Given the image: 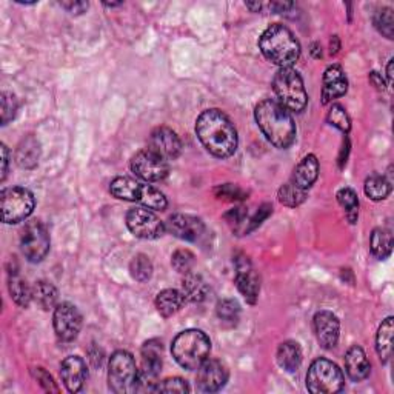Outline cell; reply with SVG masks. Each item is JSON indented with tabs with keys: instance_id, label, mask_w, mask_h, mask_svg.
Instances as JSON below:
<instances>
[{
	"instance_id": "23",
	"label": "cell",
	"mask_w": 394,
	"mask_h": 394,
	"mask_svg": "<svg viewBox=\"0 0 394 394\" xmlns=\"http://www.w3.org/2000/svg\"><path fill=\"white\" fill-rule=\"evenodd\" d=\"M319 176V161L314 154L305 156L303 159L299 162V165L294 168V173L291 176V182L296 187L301 190L308 191L314 182L318 180Z\"/></svg>"
},
{
	"instance_id": "19",
	"label": "cell",
	"mask_w": 394,
	"mask_h": 394,
	"mask_svg": "<svg viewBox=\"0 0 394 394\" xmlns=\"http://www.w3.org/2000/svg\"><path fill=\"white\" fill-rule=\"evenodd\" d=\"M314 332L322 348L331 349L339 342L340 322L331 311H319L314 316Z\"/></svg>"
},
{
	"instance_id": "20",
	"label": "cell",
	"mask_w": 394,
	"mask_h": 394,
	"mask_svg": "<svg viewBox=\"0 0 394 394\" xmlns=\"http://www.w3.org/2000/svg\"><path fill=\"white\" fill-rule=\"evenodd\" d=\"M86 364L82 357L69 356L60 365V378L69 393H79L86 381Z\"/></svg>"
},
{
	"instance_id": "9",
	"label": "cell",
	"mask_w": 394,
	"mask_h": 394,
	"mask_svg": "<svg viewBox=\"0 0 394 394\" xmlns=\"http://www.w3.org/2000/svg\"><path fill=\"white\" fill-rule=\"evenodd\" d=\"M36 207L31 191L22 187L5 188L0 195V209L5 224H19L28 219Z\"/></svg>"
},
{
	"instance_id": "50",
	"label": "cell",
	"mask_w": 394,
	"mask_h": 394,
	"mask_svg": "<svg viewBox=\"0 0 394 394\" xmlns=\"http://www.w3.org/2000/svg\"><path fill=\"white\" fill-rule=\"evenodd\" d=\"M393 65H394V60L391 59L390 62H388V66H387V77H388V83L390 85L393 83Z\"/></svg>"
},
{
	"instance_id": "3",
	"label": "cell",
	"mask_w": 394,
	"mask_h": 394,
	"mask_svg": "<svg viewBox=\"0 0 394 394\" xmlns=\"http://www.w3.org/2000/svg\"><path fill=\"white\" fill-rule=\"evenodd\" d=\"M259 48L267 60L280 68H291L301 57V45L286 26L274 23L262 33Z\"/></svg>"
},
{
	"instance_id": "44",
	"label": "cell",
	"mask_w": 394,
	"mask_h": 394,
	"mask_svg": "<svg viewBox=\"0 0 394 394\" xmlns=\"http://www.w3.org/2000/svg\"><path fill=\"white\" fill-rule=\"evenodd\" d=\"M88 356H90V362L91 365L94 366V369H100L102 364H103V349L99 348L95 344H93V347L90 348V352H88Z\"/></svg>"
},
{
	"instance_id": "28",
	"label": "cell",
	"mask_w": 394,
	"mask_h": 394,
	"mask_svg": "<svg viewBox=\"0 0 394 394\" xmlns=\"http://www.w3.org/2000/svg\"><path fill=\"white\" fill-rule=\"evenodd\" d=\"M393 332H394V319L387 318L382 322V325L379 327L378 331V336H376V349H378V354L383 364H387L393 354Z\"/></svg>"
},
{
	"instance_id": "21",
	"label": "cell",
	"mask_w": 394,
	"mask_h": 394,
	"mask_svg": "<svg viewBox=\"0 0 394 394\" xmlns=\"http://www.w3.org/2000/svg\"><path fill=\"white\" fill-rule=\"evenodd\" d=\"M348 90V81L339 65H331L323 73V86H322V103L327 105L342 95Z\"/></svg>"
},
{
	"instance_id": "41",
	"label": "cell",
	"mask_w": 394,
	"mask_h": 394,
	"mask_svg": "<svg viewBox=\"0 0 394 394\" xmlns=\"http://www.w3.org/2000/svg\"><path fill=\"white\" fill-rule=\"evenodd\" d=\"M157 393H190L191 388L185 379L182 378H170L163 382H159L154 387Z\"/></svg>"
},
{
	"instance_id": "40",
	"label": "cell",
	"mask_w": 394,
	"mask_h": 394,
	"mask_svg": "<svg viewBox=\"0 0 394 394\" xmlns=\"http://www.w3.org/2000/svg\"><path fill=\"white\" fill-rule=\"evenodd\" d=\"M19 102L13 93H2V125H8L16 117Z\"/></svg>"
},
{
	"instance_id": "39",
	"label": "cell",
	"mask_w": 394,
	"mask_h": 394,
	"mask_svg": "<svg viewBox=\"0 0 394 394\" xmlns=\"http://www.w3.org/2000/svg\"><path fill=\"white\" fill-rule=\"evenodd\" d=\"M195 264H196V257L190 250H178L171 257L173 268L180 274L191 273Z\"/></svg>"
},
{
	"instance_id": "2",
	"label": "cell",
	"mask_w": 394,
	"mask_h": 394,
	"mask_svg": "<svg viewBox=\"0 0 394 394\" xmlns=\"http://www.w3.org/2000/svg\"><path fill=\"white\" fill-rule=\"evenodd\" d=\"M255 119L268 142L285 150L296 139V125L290 111L284 108L276 99H265L257 103Z\"/></svg>"
},
{
	"instance_id": "30",
	"label": "cell",
	"mask_w": 394,
	"mask_h": 394,
	"mask_svg": "<svg viewBox=\"0 0 394 394\" xmlns=\"http://www.w3.org/2000/svg\"><path fill=\"white\" fill-rule=\"evenodd\" d=\"M8 290H10L11 299L22 306V308H26L30 305V302L33 301V288L28 286V284L25 282L22 277H19L17 271H13L10 273V280H8Z\"/></svg>"
},
{
	"instance_id": "5",
	"label": "cell",
	"mask_w": 394,
	"mask_h": 394,
	"mask_svg": "<svg viewBox=\"0 0 394 394\" xmlns=\"http://www.w3.org/2000/svg\"><path fill=\"white\" fill-rule=\"evenodd\" d=\"M276 100L293 112H302L308 102L305 85L299 73L293 68H280L273 79Z\"/></svg>"
},
{
	"instance_id": "22",
	"label": "cell",
	"mask_w": 394,
	"mask_h": 394,
	"mask_svg": "<svg viewBox=\"0 0 394 394\" xmlns=\"http://www.w3.org/2000/svg\"><path fill=\"white\" fill-rule=\"evenodd\" d=\"M345 370L348 378L354 382H361L369 378L371 365L361 347H352L345 354Z\"/></svg>"
},
{
	"instance_id": "31",
	"label": "cell",
	"mask_w": 394,
	"mask_h": 394,
	"mask_svg": "<svg viewBox=\"0 0 394 394\" xmlns=\"http://www.w3.org/2000/svg\"><path fill=\"white\" fill-rule=\"evenodd\" d=\"M370 250L374 257L385 259L391 255L393 250V234L390 230L376 228L370 238Z\"/></svg>"
},
{
	"instance_id": "18",
	"label": "cell",
	"mask_w": 394,
	"mask_h": 394,
	"mask_svg": "<svg viewBox=\"0 0 394 394\" xmlns=\"http://www.w3.org/2000/svg\"><path fill=\"white\" fill-rule=\"evenodd\" d=\"M150 150L165 161L176 159L182 151V142L179 136L168 127L156 128L150 137Z\"/></svg>"
},
{
	"instance_id": "25",
	"label": "cell",
	"mask_w": 394,
	"mask_h": 394,
	"mask_svg": "<svg viewBox=\"0 0 394 394\" xmlns=\"http://www.w3.org/2000/svg\"><path fill=\"white\" fill-rule=\"evenodd\" d=\"M276 359L280 369H284L288 373L296 371L302 364V352L299 344L293 342V340H286V342L280 344Z\"/></svg>"
},
{
	"instance_id": "16",
	"label": "cell",
	"mask_w": 394,
	"mask_h": 394,
	"mask_svg": "<svg viewBox=\"0 0 394 394\" xmlns=\"http://www.w3.org/2000/svg\"><path fill=\"white\" fill-rule=\"evenodd\" d=\"M165 230L187 242H197L205 233V225L191 214H173L165 224Z\"/></svg>"
},
{
	"instance_id": "33",
	"label": "cell",
	"mask_w": 394,
	"mask_h": 394,
	"mask_svg": "<svg viewBox=\"0 0 394 394\" xmlns=\"http://www.w3.org/2000/svg\"><path fill=\"white\" fill-rule=\"evenodd\" d=\"M277 197H279V202L282 205L290 207V208H296V207H299L305 202L306 191L301 190L299 187H296L294 183L290 180V182H286L285 185L280 187Z\"/></svg>"
},
{
	"instance_id": "13",
	"label": "cell",
	"mask_w": 394,
	"mask_h": 394,
	"mask_svg": "<svg viewBox=\"0 0 394 394\" xmlns=\"http://www.w3.org/2000/svg\"><path fill=\"white\" fill-rule=\"evenodd\" d=\"M131 171L146 182H161L168 176L170 166L163 157L157 156L148 148V150H142L133 156Z\"/></svg>"
},
{
	"instance_id": "32",
	"label": "cell",
	"mask_w": 394,
	"mask_h": 394,
	"mask_svg": "<svg viewBox=\"0 0 394 394\" xmlns=\"http://www.w3.org/2000/svg\"><path fill=\"white\" fill-rule=\"evenodd\" d=\"M364 188L366 196L379 202V200L388 197L391 192V182L385 176H381V174H371L370 178H366Z\"/></svg>"
},
{
	"instance_id": "26",
	"label": "cell",
	"mask_w": 394,
	"mask_h": 394,
	"mask_svg": "<svg viewBox=\"0 0 394 394\" xmlns=\"http://www.w3.org/2000/svg\"><path fill=\"white\" fill-rule=\"evenodd\" d=\"M183 302H185V297L178 290H163L156 297V308L159 311L161 316L163 318H171L173 314H176L180 308Z\"/></svg>"
},
{
	"instance_id": "7",
	"label": "cell",
	"mask_w": 394,
	"mask_h": 394,
	"mask_svg": "<svg viewBox=\"0 0 394 394\" xmlns=\"http://www.w3.org/2000/svg\"><path fill=\"white\" fill-rule=\"evenodd\" d=\"M345 378L339 366L328 359H316L306 374V388L313 394H335L342 391Z\"/></svg>"
},
{
	"instance_id": "48",
	"label": "cell",
	"mask_w": 394,
	"mask_h": 394,
	"mask_svg": "<svg viewBox=\"0 0 394 394\" xmlns=\"http://www.w3.org/2000/svg\"><path fill=\"white\" fill-rule=\"evenodd\" d=\"M340 50V42L337 36H332L331 42H330V52L331 54H337V51Z\"/></svg>"
},
{
	"instance_id": "52",
	"label": "cell",
	"mask_w": 394,
	"mask_h": 394,
	"mask_svg": "<svg viewBox=\"0 0 394 394\" xmlns=\"http://www.w3.org/2000/svg\"><path fill=\"white\" fill-rule=\"evenodd\" d=\"M103 5H105V6H111V8H112V6H119V5H122V2H119V4H103Z\"/></svg>"
},
{
	"instance_id": "17",
	"label": "cell",
	"mask_w": 394,
	"mask_h": 394,
	"mask_svg": "<svg viewBox=\"0 0 394 394\" xmlns=\"http://www.w3.org/2000/svg\"><path fill=\"white\" fill-rule=\"evenodd\" d=\"M226 381H228V370H226V366L221 361H217V359H207V361L200 365L197 374V385L202 391H219L222 387H225Z\"/></svg>"
},
{
	"instance_id": "6",
	"label": "cell",
	"mask_w": 394,
	"mask_h": 394,
	"mask_svg": "<svg viewBox=\"0 0 394 394\" xmlns=\"http://www.w3.org/2000/svg\"><path fill=\"white\" fill-rule=\"evenodd\" d=\"M110 191L112 196L120 200L139 202L153 209H165L166 205H168L163 192L131 178H116L111 182Z\"/></svg>"
},
{
	"instance_id": "29",
	"label": "cell",
	"mask_w": 394,
	"mask_h": 394,
	"mask_svg": "<svg viewBox=\"0 0 394 394\" xmlns=\"http://www.w3.org/2000/svg\"><path fill=\"white\" fill-rule=\"evenodd\" d=\"M33 299L42 310L50 311L51 308H54L56 306L59 293L56 290V286L51 282H48V280H39L33 288Z\"/></svg>"
},
{
	"instance_id": "49",
	"label": "cell",
	"mask_w": 394,
	"mask_h": 394,
	"mask_svg": "<svg viewBox=\"0 0 394 394\" xmlns=\"http://www.w3.org/2000/svg\"><path fill=\"white\" fill-rule=\"evenodd\" d=\"M311 56L314 59H320L322 57V48H320L319 43H313V45H311Z\"/></svg>"
},
{
	"instance_id": "38",
	"label": "cell",
	"mask_w": 394,
	"mask_h": 394,
	"mask_svg": "<svg viewBox=\"0 0 394 394\" xmlns=\"http://www.w3.org/2000/svg\"><path fill=\"white\" fill-rule=\"evenodd\" d=\"M327 122L330 125L340 129L342 133H348L349 128H352V120H349L345 108L342 105H331V108L327 115Z\"/></svg>"
},
{
	"instance_id": "37",
	"label": "cell",
	"mask_w": 394,
	"mask_h": 394,
	"mask_svg": "<svg viewBox=\"0 0 394 394\" xmlns=\"http://www.w3.org/2000/svg\"><path fill=\"white\" fill-rule=\"evenodd\" d=\"M217 318L226 323H236L241 316V305L234 299H222L216 305Z\"/></svg>"
},
{
	"instance_id": "36",
	"label": "cell",
	"mask_w": 394,
	"mask_h": 394,
	"mask_svg": "<svg viewBox=\"0 0 394 394\" xmlns=\"http://www.w3.org/2000/svg\"><path fill=\"white\" fill-rule=\"evenodd\" d=\"M374 26L378 28L381 34H383L387 39H393L394 36V14L391 8H381L376 11L373 17Z\"/></svg>"
},
{
	"instance_id": "51",
	"label": "cell",
	"mask_w": 394,
	"mask_h": 394,
	"mask_svg": "<svg viewBox=\"0 0 394 394\" xmlns=\"http://www.w3.org/2000/svg\"><path fill=\"white\" fill-rule=\"evenodd\" d=\"M245 5H247L250 10H253V11H260L262 10V5L259 2H256V4H250L248 2V4H245Z\"/></svg>"
},
{
	"instance_id": "11",
	"label": "cell",
	"mask_w": 394,
	"mask_h": 394,
	"mask_svg": "<svg viewBox=\"0 0 394 394\" xmlns=\"http://www.w3.org/2000/svg\"><path fill=\"white\" fill-rule=\"evenodd\" d=\"M142 369L139 370L136 391H154L157 382L154 379L162 369V342L148 340L142 347Z\"/></svg>"
},
{
	"instance_id": "4",
	"label": "cell",
	"mask_w": 394,
	"mask_h": 394,
	"mask_svg": "<svg viewBox=\"0 0 394 394\" xmlns=\"http://www.w3.org/2000/svg\"><path fill=\"white\" fill-rule=\"evenodd\" d=\"M212 352V342L200 330H185L174 337L171 344L173 357L182 369L199 370Z\"/></svg>"
},
{
	"instance_id": "27",
	"label": "cell",
	"mask_w": 394,
	"mask_h": 394,
	"mask_svg": "<svg viewBox=\"0 0 394 394\" xmlns=\"http://www.w3.org/2000/svg\"><path fill=\"white\" fill-rule=\"evenodd\" d=\"M209 293V288L205 280L197 274H185V279L182 282V294L185 301L190 302H204Z\"/></svg>"
},
{
	"instance_id": "15",
	"label": "cell",
	"mask_w": 394,
	"mask_h": 394,
	"mask_svg": "<svg viewBox=\"0 0 394 394\" xmlns=\"http://www.w3.org/2000/svg\"><path fill=\"white\" fill-rule=\"evenodd\" d=\"M236 262V285L248 303L255 305L257 302L260 291V277L253 270L248 257L245 255H238Z\"/></svg>"
},
{
	"instance_id": "14",
	"label": "cell",
	"mask_w": 394,
	"mask_h": 394,
	"mask_svg": "<svg viewBox=\"0 0 394 394\" xmlns=\"http://www.w3.org/2000/svg\"><path fill=\"white\" fill-rule=\"evenodd\" d=\"M52 323H54V331L57 337L62 342H71L74 340L82 328V314L73 303H59L54 310V318H52Z\"/></svg>"
},
{
	"instance_id": "12",
	"label": "cell",
	"mask_w": 394,
	"mask_h": 394,
	"mask_svg": "<svg viewBox=\"0 0 394 394\" xmlns=\"http://www.w3.org/2000/svg\"><path fill=\"white\" fill-rule=\"evenodd\" d=\"M127 226L139 239L154 241L165 233V225L154 213L146 208H133L127 214Z\"/></svg>"
},
{
	"instance_id": "42",
	"label": "cell",
	"mask_w": 394,
	"mask_h": 394,
	"mask_svg": "<svg viewBox=\"0 0 394 394\" xmlns=\"http://www.w3.org/2000/svg\"><path fill=\"white\" fill-rule=\"evenodd\" d=\"M214 192L219 199L226 200H242L247 197V192L241 190L238 185H233V183H226V185L219 187L214 190Z\"/></svg>"
},
{
	"instance_id": "34",
	"label": "cell",
	"mask_w": 394,
	"mask_h": 394,
	"mask_svg": "<svg viewBox=\"0 0 394 394\" xmlns=\"http://www.w3.org/2000/svg\"><path fill=\"white\" fill-rule=\"evenodd\" d=\"M336 197H337L339 205L345 209V214H347L349 224H356L357 213H359V199H357L356 191L352 188H342L337 191Z\"/></svg>"
},
{
	"instance_id": "46",
	"label": "cell",
	"mask_w": 394,
	"mask_h": 394,
	"mask_svg": "<svg viewBox=\"0 0 394 394\" xmlns=\"http://www.w3.org/2000/svg\"><path fill=\"white\" fill-rule=\"evenodd\" d=\"M8 165H10V151H8L6 145H2V180L6 179V174H8Z\"/></svg>"
},
{
	"instance_id": "10",
	"label": "cell",
	"mask_w": 394,
	"mask_h": 394,
	"mask_svg": "<svg viewBox=\"0 0 394 394\" xmlns=\"http://www.w3.org/2000/svg\"><path fill=\"white\" fill-rule=\"evenodd\" d=\"M50 234L47 226L39 221L26 222L21 234V248L23 256L33 264L42 262L50 251Z\"/></svg>"
},
{
	"instance_id": "35",
	"label": "cell",
	"mask_w": 394,
	"mask_h": 394,
	"mask_svg": "<svg viewBox=\"0 0 394 394\" xmlns=\"http://www.w3.org/2000/svg\"><path fill=\"white\" fill-rule=\"evenodd\" d=\"M129 273L137 282H146L153 276V264L148 256L137 255L129 264Z\"/></svg>"
},
{
	"instance_id": "1",
	"label": "cell",
	"mask_w": 394,
	"mask_h": 394,
	"mask_svg": "<svg viewBox=\"0 0 394 394\" xmlns=\"http://www.w3.org/2000/svg\"><path fill=\"white\" fill-rule=\"evenodd\" d=\"M196 134L216 157H230L238 148V131L221 110H207L196 120Z\"/></svg>"
},
{
	"instance_id": "8",
	"label": "cell",
	"mask_w": 394,
	"mask_h": 394,
	"mask_svg": "<svg viewBox=\"0 0 394 394\" xmlns=\"http://www.w3.org/2000/svg\"><path fill=\"white\" fill-rule=\"evenodd\" d=\"M139 370L131 353L119 349L108 364V387L112 393L125 394L136 391Z\"/></svg>"
},
{
	"instance_id": "43",
	"label": "cell",
	"mask_w": 394,
	"mask_h": 394,
	"mask_svg": "<svg viewBox=\"0 0 394 394\" xmlns=\"http://www.w3.org/2000/svg\"><path fill=\"white\" fill-rule=\"evenodd\" d=\"M33 376L37 379V382L42 385V388L45 390V391L59 393V388L56 387V382L52 381L50 373L45 369H34L33 370Z\"/></svg>"
},
{
	"instance_id": "47",
	"label": "cell",
	"mask_w": 394,
	"mask_h": 394,
	"mask_svg": "<svg viewBox=\"0 0 394 394\" xmlns=\"http://www.w3.org/2000/svg\"><path fill=\"white\" fill-rule=\"evenodd\" d=\"M370 81H371V83H373L378 90H383V88H385L383 79H382L378 73H374V71H373V73L370 74Z\"/></svg>"
},
{
	"instance_id": "45",
	"label": "cell",
	"mask_w": 394,
	"mask_h": 394,
	"mask_svg": "<svg viewBox=\"0 0 394 394\" xmlns=\"http://www.w3.org/2000/svg\"><path fill=\"white\" fill-rule=\"evenodd\" d=\"M60 6L65 8L71 14H82L88 10V4L86 2H60Z\"/></svg>"
},
{
	"instance_id": "24",
	"label": "cell",
	"mask_w": 394,
	"mask_h": 394,
	"mask_svg": "<svg viewBox=\"0 0 394 394\" xmlns=\"http://www.w3.org/2000/svg\"><path fill=\"white\" fill-rule=\"evenodd\" d=\"M40 157V144L34 136L25 137L22 142L17 145L16 150V163L25 170L36 168Z\"/></svg>"
}]
</instances>
